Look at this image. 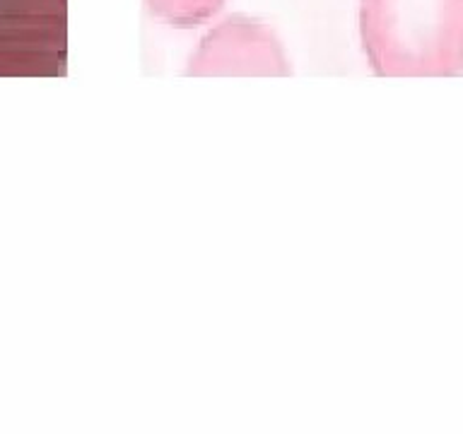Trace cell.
Here are the masks:
<instances>
[{
	"mask_svg": "<svg viewBox=\"0 0 463 434\" xmlns=\"http://www.w3.org/2000/svg\"><path fill=\"white\" fill-rule=\"evenodd\" d=\"M360 36L382 78L463 72V0H360Z\"/></svg>",
	"mask_w": 463,
	"mask_h": 434,
	"instance_id": "obj_1",
	"label": "cell"
},
{
	"mask_svg": "<svg viewBox=\"0 0 463 434\" xmlns=\"http://www.w3.org/2000/svg\"><path fill=\"white\" fill-rule=\"evenodd\" d=\"M65 65V0H0V72L58 75Z\"/></svg>",
	"mask_w": 463,
	"mask_h": 434,
	"instance_id": "obj_2",
	"label": "cell"
},
{
	"mask_svg": "<svg viewBox=\"0 0 463 434\" xmlns=\"http://www.w3.org/2000/svg\"><path fill=\"white\" fill-rule=\"evenodd\" d=\"M186 75L280 78L289 75V61L273 29L244 14H234L203 36L188 61Z\"/></svg>",
	"mask_w": 463,
	"mask_h": 434,
	"instance_id": "obj_3",
	"label": "cell"
},
{
	"mask_svg": "<svg viewBox=\"0 0 463 434\" xmlns=\"http://www.w3.org/2000/svg\"><path fill=\"white\" fill-rule=\"evenodd\" d=\"M145 3L159 20L176 27H191L210 20L227 0H145Z\"/></svg>",
	"mask_w": 463,
	"mask_h": 434,
	"instance_id": "obj_4",
	"label": "cell"
}]
</instances>
